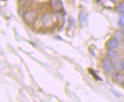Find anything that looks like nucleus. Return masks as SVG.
<instances>
[{
    "label": "nucleus",
    "mask_w": 124,
    "mask_h": 102,
    "mask_svg": "<svg viewBox=\"0 0 124 102\" xmlns=\"http://www.w3.org/2000/svg\"><path fill=\"white\" fill-rule=\"evenodd\" d=\"M54 24H55V18L53 15L48 13H46L43 15L41 18V24L46 29L51 28L54 26Z\"/></svg>",
    "instance_id": "1"
},
{
    "label": "nucleus",
    "mask_w": 124,
    "mask_h": 102,
    "mask_svg": "<svg viewBox=\"0 0 124 102\" xmlns=\"http://www.w3.org/2000/svg\"><path fill=\"white\" fill-rule=\"evenodd\" d=\"M37 14L35 10H29L23 13V19L27 24H30L35 22Z\"/></svg>",
    "instance_id": "2"
},
{
    "label": "nucleus",
    "mask_w": 124,
    "mask_h": 102,
    "mask_svg": "<svg viewBox=\"0 0 124 102\" xmlns=\"http://www.w3.org/2000/svg\"><path fill=\"white\" fill-rule=\"evenodd\" d=\"M49 5L57 12H60L62 9V4L60 0H49Z\"/></svg>",
    "instance_id": "3"
},
{
    "label": "nucleus",
    "mask_w": 124,
    "mask_h": 102,
    "mask_svg": "<svg viewBox=\"0 0 124 102\" xmlns=\"http://www.w3.org/2000/svg\"><path fill=\"white\" fill-rule=\"evenodd\" d=\"M102 65H103V68L104 70L107 72V73H110L113 68L112 64L110 61V60L109 58H104L102 60Z\"/></svg>",
    "instance_id": "4"
},
{
    "label": "nucleus",
    "mask_w": 124,
    "mask_h": 102,
    "mask_svg": "<svg viewBox=\"0 0 124 102\" xmlns=\"http://www.w3.org/2000/svg\"><path fill=\"white\" fill-rule=\"evenodd\" d=\"M112 78L116 83L124 85V73H116L113 75Z\"/></svg>",
    "instance_id": "5"
},
{
    "label": "nucleus",
    "mask_w": 124,
    "mask_h": 102,
    "mask_svg": "<svg viewBox=\"0 0 124 102\" xmlns=\"http://www.w3.org/2000/svg\"><path fill=\"white\" fill-rule=\"evenodd\" d=\"M107 47L109 49H115L118 47L119 46V41L117 39H116L115 38H111L110 40H109L107 43Z\"/></svg>",
    "instance_id": "6"
},
{
    "label": "nucleus",
    "mask_w": 124,
    "mask_h": 102,
    "mask_svg": "<svg viewBox=\"0 0 124 102\" xmlns=\"http://www.w3.org/2000/svg\"><path fill=\"white\" fill-rule=\"evenodd\" d=\"M107 55L110 58H117L119 57V52L115 49H109L107 52Z\"/></svg>",
    "instance_id": "7"
},
{
    "label": "nucleus",
    "mask_w": 124,
    "mask_h": 102,
    "mask_svg": "<svg viewBox=\"0 0 124 102\" xmlns=\"http://www.w3.org/2000/svg\"><path fill=\"white\" fill-rule=\"evenodd\" d=\"M121 64H122V60H115V62L112 63L113 68L117 71H120L121 70Z\"/></svg>",
    "instance_id": "8"
},
{
    "label": "nucleus",
    "mask_w": 124,
    "mask_h": 102,
    "mask_svg": "<svg viewBox=\"0 0 124 102\" xmlns=\"http://www.w3.org/2000/svg\"><path fill=\"white\" fill-rule=\"evenodd\" d=\"M55 17H56V20H57V24L60 25H60H62V22H63V16H62V14L58 12L57 13H56Z\"/></svg>",
    "instance_id": "9"
},
{
    "label": "nucleus",
    "mask_w": 124,
    "mask_h": 102,
    "mask_svg": "<svg viewBox=\"0 0 124 102\" xmlns=\"http://www.w3.org/2000/svg\"><path fill=\"white\" fill-rule=\"evenodd\" d=\"M85 19H86V15H85V13L82 10L80 11L79 14V21L81 24H83L85 21Z\"/></svg>",
    "instance_id": "10"
},
{
    "label": "nucleus",
    "mask_w": 124,
    "mask_h": 102,
    "mask_svg": "<svg viewBox=\"0 0 124 102\" xmlns=\"http://www.w3.org/2000/svg\"><path fill=\"white\" fill-rule=\"evenodd\" d=\"M114 36L116 39L117 40H123V38H124V35H123V32L121 31H116L115 33H114Z\"/></svg>",
    "instance_id": "11"
},
{
    "label": "nucleus",
    "mask_w": 124,
    "mask_h": 102,
    "mask_svg": "<svg viewBox=\"0 0 124 102\" xmlns=\"http://www.w3.org/2000/svg\"><path fill=\"white\" fill-rule=\"evenodd\" d=\"M116 10L118 13H120V14H123L124 13V1L123 2H121L117 8H116Z\"/></svg>",
    "instance_id": "12"
},
{
    "label": "nucleus",
    "mask_w": 124,
    "mask_h": 102,
    "mask_svg": "<svg viewBox=\"0 0 124 102\" xmlns=\"http://www.w3.org/2000/svg\"><path fill=\"white\" fill-rule=\"evenodd\" d=\"M74 24H75V21H74L73 18L70 17L69 18V29H70L71 27H73L74 26Z\"/></svg>",
    "instance_id": "13"
},
{
    "label": "nucleus",
    "mask_w": 124,
    "mask_h": 102,
    "mask_svg": "<svg viewBox=\"0 0 124 102\" xmlns=\"http://www.w3.org/2000/svg\"><path fill=\"white\" fill-rule=\"evenodd\" d=\"M32 2L31 1V0H26L25 2H23V7L29 8L32 5Z\"/></svg>",
    "instance_id": "14"
},
{
    "label": "nucleus",
    "mask_w": 124,
    "mask_h": 102,
    "mask_svg": "<svg viewBox=\"0 0 124 102\" xmlns=\"http://www.w3.org/2000/svg\"><path fill=\"white\" fill-rule=\"evenodd\" d=\"M89 71H90V74L91 75H93V77L95 79H100V78H99L98 77V76L96 75V73L94 72V71L93 70H91V69H89Z\"/></svg>",
    "instance_id": "15"
},
{
    "label": "nucleus",
    "mask_w": 124,
    "mask_h": 102,
    "mask_svg": "<svg viewBox=\"0 0 124 102\" xmlns=\"http://www.w3.org/2000/svg\"><path fill=\"white\" fill-rule=\"evenodd\" d=\"M121 70L124 71V60H122V64H121Z\"/></svg>",
    "instance_id": "16"
},
{
    "label": "nucleus",
    "mask_w": 124,
    "mask_h": 102,
    "mask_svg": "<svg viewBox=\"0 0 124 102\" xmlns=\"http://www.w3.org/2000/svg\"><path fill=\"white\" fill-rule=\"evenodd\" d=\"M122 32H124V25H123V26H122Z\"/></svg>",
    "instance_id": "17"
},
{
    "label": "nucleus",
    "mask_w": 124,
    "mask_h": 102,
    "mask_svg": "<svg viewBox=\"0 0 124 102\" xmlns=\"http://www.w3.org/2000/svg\"><path fill=\"white\" fill-rule=\"evenodd\" d=\"M121 15V17L122 18H124V13H123V14H120Z\"/></svg>",
    "instance_id": "18"
},
{
    "label": "nucleus",
    "mask_w": 124,
    "mask_h": 102,
    "mask_svg": "<svg viewBox=\"0 0 124 102\" xmlns=\"http://www.w3.org/2000/svg\"><path fill=\"white\" fill-rule=\"evenodd\" d=\"M123 87H124V86H123Z\"/></svg>",
    "instance_id": "19"
}]
</instances>
